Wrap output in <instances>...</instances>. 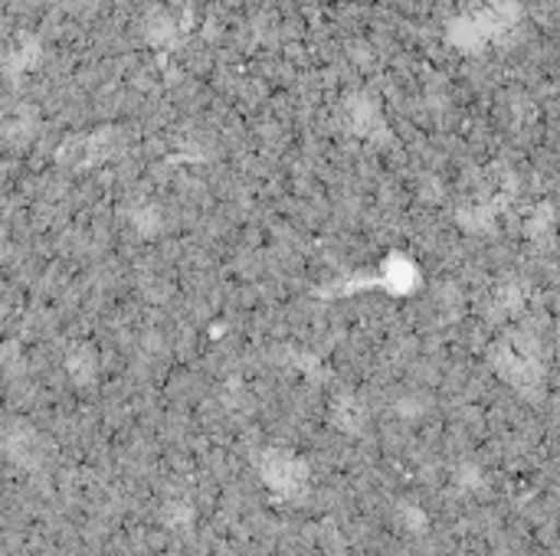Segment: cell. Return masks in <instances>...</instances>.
<instances>
[{
  "label": "cell",
  "instance_id": "cell-1",
  "mask_svg": "<svg viewBox=\"0 0 560 556\" xmlns=\"http://www.w3.org/2000/svg\"><path fill=\"white\" fill-rule=\"evenodd\" d=\"M0 256H3V252H0Z\"/></svg>",
  "mask_w": 560,
  "mask_h": 556
}]
</instances>
